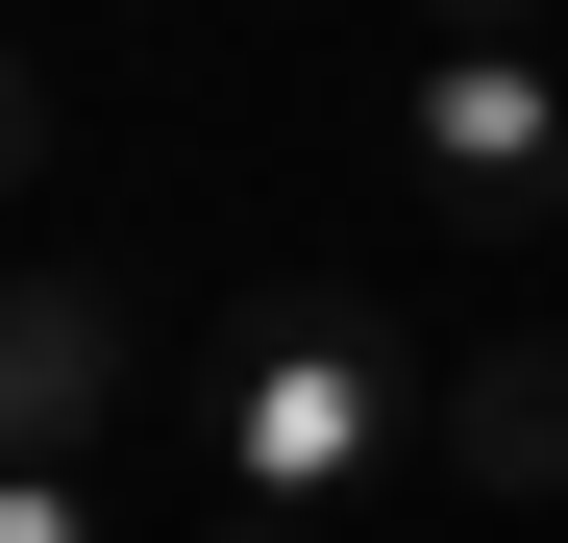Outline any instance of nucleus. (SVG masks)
<instances>
[{
    "instance_id": "obj_6",
    "label": "nucleus",
    "mask_w": 568,
    "mask_h": 543,
    "mask_svg": "<svg viewBox=\"0 0 568 543\" xmlns=\"http://www.w3.org/2000/svg\"><path fill=\"white\" fill-rule=\"evenodd\" d=\"M0 543H100V519H74V470H0Z\"/></svg>"
},
{
    "instance_id": "obj_5",
    "label": "nucleus",
    "mask_w": 568,
    "mask_h": 543,
    "mask_svg": "<svg viewBox=\"0 0 568 543\" xmlns=\"http://www.w3.org/2000/svg\"><path fill=\"white\" fill-rule=\"evenodd\" d=\"M50 124H74V100H50V50L0 25V198H26V173H50Z\"/></svg>"
},
{
    "instance_id": "obj_1",
    "label": "nucleus",
    "mask_w": 568,
    "mask_h": 543,
    "mask_svg": "<svg viewBox=\"0 0 568 543\" xmlns=\"http://www.w3.org/2000/svg\"><path fill=\"white\" fill-rule=\"evenodd\" d=\"M199 420H223L247 519H346L371 470H420V321H371V297H247V321L199 346Z\"/></svg>"
},
{
    "instance_id": "obj_7",
    "label": "nucleus",
    "mask_w": 568,
    "mask_h": 543,
    "mask_svg": "<svg viewBox=\"0 0 568 543\" xmlns=\"http://www.w3.org/2000/svg\"><path fill=\"white\" fill-rule=\"evenodd\" d=\"M420 25H445V50H544V0H420Z\"/></svg>"
},
{
    "instance_id": "obj_3",
    "label": "nucleus",
    "mask_w": 568,
    "mask_h": 543,
    "mask_svg": "<svg viewBox=\"0 0 568 543\" xmlns=\"http://www.w3.org/2000/svg\"><path fill=\"white\" fill-rule=\"evenodd\" d=\"M124 371H149L124 272H0V470H74L124 420Z\"/></svg>"
},
{
    "instance_id": "obj_2",
    "label": "nucleus",
    "mask_w": 568,
    "mask_h": 543,
    "mask_svg": "<svg viewBox=\"0 0 568 543\" xmlns=\"http://www.w3.org/2000/svg\"><path fill=\"white\" fill-rule=\"evenodd\" d=\"M420 198H445L469 247H544V223H568V74H544V50H445V74H420Z\"/></svg>"
},
{
    "instance_id": "obj_4",
    "label": "nucleus",
    "mask_w": 568,
    "mask_h": 543,
    "mask_svg": "<svg viewBox=\"0 0 568 543\" xmlns=\"http://www.w3.org/2000/svg\"><path fill=\"white\" fill-rule=\"evenodd\" d=\"M420 444H445L469 494H519V519H568V346H544V321H469L445 371H420Z\"/></svg>"
},
{
    "instance_id": "obj_8",
    "label": "nucleus",
    "mask_w": 568,
    "mask_h": 543,
    "mask_svg": "<svg viewBox=\"0 0 568 543\" xmlns=\"http://www.w3.org/2000/svg\"><path fill=\"white\" fill-rule=\"evenodd\" d=\"M223 543H322V519H223Z\"/></svg>"
}]
</instances>
